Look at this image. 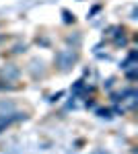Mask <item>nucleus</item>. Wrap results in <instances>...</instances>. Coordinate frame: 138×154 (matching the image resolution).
<instances>
[{
	"mask_svg": "<svg viewBox=\"0 0 138 154\" xmlns=\"http://www.w3.org/2000/svg\"><path fill=\"white\" fill-rule=\"evenodd\" d=\"M76 60H79L76 51H72V49H60L56 54V66L62 72H66V70L72 68V64H74Z\"/></svg>",
	"mask_w": 138,
	"mask_h": 154,
	"instance_id": "1",
	"label": "nucleus"
},
{
	"mask_svg": "<svg viewBox=\"0 0 138 154\" xmlns=\"http://www.w3.org/2000/svg\"><path fill=\"white\" fill-rule=\"evenodd\" d=\"M0 74H2L6 80H17V76H19V68H17L14 64H6V66L0 70Z\"/></svg>",
	"mask_w": 138,
	"mask_h": 154,
	"instance_id": "2",
	"label": "nucleus"
}]
</instances>
